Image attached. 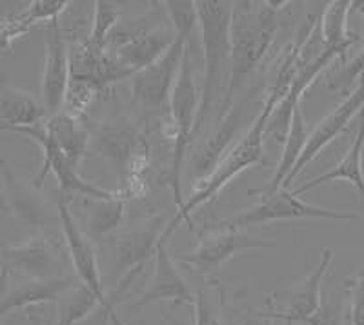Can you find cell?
<instances>
[{"instance_id":"cell-1","label":"cell","mask_w":364,"mask_h":325,"mask_svg":"<svg viewBox=\"0 0 364 325\" xmlns=\"http://www.w3.org/2000/svg\"><path fill=\"white\" fill-rule=\"evenodd\" d=\"M277 4L233 2L230 24V77L220 107V120L230 113L233 99L268 53L279 28Z\"/></svg>"},{"instance_id":"cell-2","label":"cell","mask_w":364,"mask_h":325,"mask_svg":"<svg viewBox=\"0 0 364 325\" xmlns=\"http://www.w3.org/2000/svg\"><path fill=\"white\" fill-rule=\"evenodd\" d=\"M197 18L203 42V84H200V102L195 131L204 126L226 93V79L230 77V24H232L233 2L228 0H199L195 2Z\"/></svg>"},{"instance_id":"cell-3","label":"cell","mask_w":364,"mask_h":325,"mask_svg":"<svg viewBox=\"0 0 364 325\" xmlns=\"http://www.w3.org/2000/svg\"><path fill=\"white\" fill-rule=\"evenodd\" d=\"M269 113L266 111L264 107L261 109L259 116L253 120V123L250 126V129L246 131V135L237 142L235 148H232L230 151H226L223 157L219 158L211 173H208V177L204 178L203 184L190 194V197L182 202L181 207H177V213H175L173 219L170 220L168 226H164V229L161 231V236H159L157 243H166V240L170 238L175 233L178 226L182 222L191 224V213L197 211L199 207L206 206L208 202H211L220 191L226 187L237 175H240L242 171L250 169L252 165L266 164L264 160V123L268 120Z\"/></svg>"},{"instance_id":"cell-4","label":"cell","mask_w":364,"mask_h":325,"mask_svg":"<svg viewBox=\"0 0 364 325\" xmlns=\"http://www.w3.org/2000/svg\"><path fill=\"white\" fill-rule=\"evenodd\" d=\"M200 87L197 86L195 79L193 62L190 57V45L184 51L181 62L177 80L171 89L170 102H168V113L161 119V128L164 136L173 138V158H171L170 169V187L173 193V200L177 207L184 202L182 194V167H184V157L190 141L193 138L195 122L199 113Z\"/></svg>"},{"instance_id":"cell-5","label":"cell","mask_w":364,"mask_h":325,"mask_svg":"<svg viewBox=\"0 0 364 325\" xmlns=\"http://www.w3.org/2000/svg\"><path fill=\"white\" fill-rule=\"evenodd\" d=\"M250 194H255L248 191ZM261 194V202L250 209L237 213L230 219L219 220L204 227V231H242L250 226H262L268 222H279V220H301V219H326V220H359L363 213L343 209H326L314 204H308L295 197L291 191L279 189L277 193H257Z\"/></svg>"},{"instance_id":"cell-6","label":"cell","mask_w":364,"mask_h":325,"mask_svg":"<svg viewBox=\"0 0 364 325\" xmlns=\"http://www.w3.org/2000/svg\"><path fill=\"white\" fill-rule=\"evenodd\" d=\"M186 48L188 42L177 37L173 45L155 64L139 71L129 79L132 80L133 100L146 116H155L161 120L166 115L171 89L177 80Z\"/></svg>"},{"instance_id":"cell-7","label":"cell","mask_w":364,"mask_h":325,"mask_svg":"<svg viewBox=\"0 0 364 325\" xmlns=\"http://www.w3.org/2000/svg\"><path fill=\"white\" fill-rule=\"evenodd\" d=\"M93 149L122 171L126 178L144 177L146 169L149 167L144 136L124 116L112 119L100 126Z\"/></svg>"},{"instance_id":"cell-8","label":"cell","mask_w":364,"mask_h":325,"mask_svg":"<svg viewBox=\"0 0 364 325\" xmlns=\"http://www.w3.org/2000/svg\"><path fill=\"white\" fill-rule=\"evenodd\" d=\"M277 242L246 235L242 231H210V235L199 246L188 253H175L173 260L191 265L199 275H213L237 253L250 249H272Z\"/></svg>"},{"instance_id":"cell-9","label":"cell","mask_w":364,"mask_h":325,"mask_svg":"<svg viewBox=\"0 0 364 325\" xmlns=\"http://www.w3.org/2000/svg\"><path fill=\"white\" fill-rule=\"evenodd\" d=\"M0 284H4L9 272L24 276L26 280H51L63 276L60 251L44 235L31 236L18 246L0 247Z\"/></svg>"},{"instance_id":"cell-10","label":"cell","mask_w":364,"mask_h":325,"mask_svg":"<svg viewBox=\"0 0 364 325\" xmlns=\"http://www.w3.org/2000/svg\"><path fill=\"white\" fill-rule=\"evenodd\" d=\"M159 236L161 233H157V227L149 226L144 229L122 233L112 238L109 246L115 255V269L122 276L115 285V291L108 297V307L104 311L106 316L115 311V305L122 300L126 289L136 280V276L142 275L149 256L155 255Z\"/></svg>"},{"instance_id":"cell-11","label":"cell","mask_w":364,"mask_h":325,"mask_svg":"<svg viewBox=\"0 0 364 325\" xmlns=\"http://www.w3.org/2000/svg\"><path fill=\"white\" fill-rule=\"evenodd\" d=\"M57 213L58 222H60V229H63L64 242H66L68 253H70L71 265H73L75 276L80 284L90 287L99 297L102 309L106 311L108 307V297L104 292L102 278H100V268H99V256H97L95 247L91 243L90 236L84 233L80 227V222L73 216L68 200L58 194L57 198Z\"/></svg>"},{"instance_id":"cell-12","label":"cell","mask_w":364,"mask_h":325,"mask_svg":"<svg viewBox=\"0 0 364 325\" xmlns=\"http://www.w3.org/2000/svg\"><path fill=\"white\" fill-rule=\"evenodd\" d=\"M364 109V77L359 80V84L355 86V89L352 93H348L346 99L339 104V106L330 113V115L324 116L321 122L311 129V133H308V141L304 149L301 153V158L295 164V167L291 169V173L288 175V178L284 180L281 189H288L294 182L295 177L301 175V171L310 164L314 158H317L321 155L324 148L336 141L337 136L348 128V123L352 122L353 116L357 113H360Z\"/></svg>"},{"instance_id":"cell-13","label":"cell","mask_w":364,"mask_h":325,"mask_svg":"<svg viewBox=\"0 0 364 325\" xmlns=\"http://www.w3.org/2000/svg\"><path fill=\"white\" fill-rule=\"evenodd\" d=\"M70 77V45L58 21H55L46 29V58L41 86V102L48 116L63 111Z\"/></svg>"},{"instance_id":"cell-14","label":"cell","mask_w":364,"mask_h":325,"mask_svg":"<svg viewBox=\"0 0 364 325\" xmlns=\"http://www.w3.org/2000/svg\"><path fill=\"white\" fill-rule=\"evenodd\" d=\"M0 178H2V193L0 207L6 213L24 222L26 226L42 231L50 226L55 216L48 200L38 193V187L21 180L6 162H0Z\"/></svg>"},{"instance_id":"cell-15","label":"cell","mask_w":364,"mask_h":325,"mask_svg":"<svg viewBox=\"0 0 364 325\" xmlns=\"http://www.w3.org/2000/svg\"><path fill=\"white\" fill-rule=\"evenodd\" d=\"M331 260H333V249L324 247L323 251H321L318 265L302 280V284L297 289H291V291L286 292H273V294L282 298L269 297L272 298V304L281 302V309H268V311H257V313L264 318H281V320L288 321L291 325L302 324L321 305V300H323L321 285H323L324 276H326L328 269H330Z\"/></svg>"},{"instance_id":"cell-16","label":"cell","mask_w":364,"mask_h":325,"mask_svg":"<svg viewBox=\"0 0 364 325\" xmlns=\"http://www.w3.org/2000/svg\"><path fill=\"white\" fill-rule=\"evenodd\" d=\"M157 302H178V304H193V292L188 285L186 278L175 265L173 256L166 251L164 243L155 247L154 276L148 282L141 297L133 302V307H144Z\"/></svg>"},{"instance_id":"cell-17","label":"cell","mask_w":364,"mask_h":325,"mask_svg":"<svg viewBox=\"0 0 364 325\" xmlns=\"http://www.w3.org/2000/svg\"><path fill=\"white\" fill-rule=\"evenodd\" d=\"M175 38H177L175 29L168 21L129 38L128 42L120 44L119 48L108 51V53L119 62L120 66H124L129 73L135 75L155 64L173 45Z\"/></svg>"},{"instance_id":"cell-18","label":"cell","mask_w":364,"mask_h":325,"mask_svg":"<svg viewBox=\"0 0 364 325\" xmlns=\"http://www.w3.org/2000/svg\"><path fill=\"white\" fill-rule=\"evenodd\" d=\"M79 284L77 276H58L51 280H26L24 284L9 291L0 300V318L6 314L18 311V309H29L35 305L57 302L60 294L70 291L71 287Z\"/></svg>"},{"instance_id":"cell-19","label":"cell","mask_w":364,"mask_h":325,"mask_svg":"<svg viewBox=\"0 0 364 325\" xmlns=\"http://www.w3.org/2000/svg\"><path fill=\"white\" fill-rule=\"evenodd\" d=\"M363 155H364V115L360 120V126L357 129L353 142L350 144L348 151L344 153V157L337 162L331 169H328L326 173L318 175V177L310 178L302 185H299L297 189L291 191L295 197H301L306 191L318 187V185L326 184V182H336L344 180L348 184H352L360 197L364 198V171H363Z\"/></svg>"},{"instance_id":"cell-20","label":"cell","mask_w":364,"mask_h":325,"mask_svg":"<svg viewBox=\"0 0 364 325\" xmlns=\"http://www.w3.org/2000/svg\"><path fill=\"white\" fill-rule=\"evenodd\" d=\"M44 126L46 131L50 133L55 144L66 155L68 160L79 169L80 162L86 157L90 136H87L86 129L82 128V123L77 120V116L66 111L55 113V115L46 116Z\"/></svg>"},{"instance_id":"cell-21","label":"cell","mask_w":364,"mask_h":325,"mask_svg":"<svg viewBox=\"0 0 364 325\" xmlns=\"http://www.w3.org/2000/svg\"><path fill=\"white\" fill-rule=\"evenodd\" d=\"M42 102L28 91L9 86L0 75V123L4 126H33L46 119Z\"/></svg>"},{"instance_id":"cell-22","label":"cell","mask_w":364,"mask_h":325,"mask_svg":"<svg viewBox=\"0 0 364 325\" xmlns=\"http://www.w3.org/2000/svg\"><path fill=\"white\" fill-rule=\"evenodd\" d=\"M353 2L348 0H333L326 4L323 15L318 17V31L323 38V45L326 50H333L343 57H346V51L350 45L359 40L355 33L348 31V15L352 11Z\"/></svg>"},{"instance_id":"cell-23","label":"cell","mask_w":364,"mask_h":325,"mask_svg":"<svg viewBox=\"0 0 364 325\" xmlns=\"http://www.w3.org/2000/svg\"><path fill=\"white\" fill-rule=\"evenodd\" d=\"M308 141V128H306V122H304V115L301 111V104L295 107L294 116H291V123H290V131L286 135V141H284V149L281 153V158H279L277 165H275V173H273L272 180L269 184L266 185L264 189H259V191H253L250 189L252 193H277L279 189L282 187L284 180L288 178V175L291 173V169L295 167V164L299 162L301 158V153L306 145Z\"/></svg>"},{"instance_id":"cell-24","label":"cell","mask_w":364,"mask_h":325,"mask_svg":"<svg viewBox=\"0 0 364 325\" xmlns=\"http://www.w3.org/2000/svg\"><path fill=\"white\" fill-rule=\"evenodd\" d=\"M84 233L87 236H106L117 229L124 219V198L82 197Z\"/></svg>"},{"instance_id":"cell-25","label":"cell","mask_w":364,"mask_h":325,"mask_svg":"<svg viewBox=\"0 0 364 325\" xmlns=\"http://www.w3.org/2000/svg\"><path fill=\"white\" fill-rule=\"evenodd\" d=\"M97 307H102L99 297L86 287L84 284H77L60 294L57 300V324L55 325H77L86 320Z\"/></svg>"},{"instance_id":"cell-26","label":"cell","mask_w":364,"mask_h":325,"mask_svg":"<svg viewBox=\"0 0 364 325\" xmlns=\"http://www.w3.org/2000/svg\"><path fill=\"white\" fill-rule=\"evenodd\" d=\"M93 6H95V15H93V24H91L86 42L93 48L106 50L109 35L120 22V9L112 2H104V0H97Z\"/></svg>"},{"instance_id":"cell-27","label":"cell","mask_w":364,"mask_h":325,"mask_svg":"<svg viewBox=\"0 0 364 325\" xmlns=\"http://www.w3.org/2000/svg\"><path fill=\"white\" fill-rule=\"evenodd\" d=\"M102 87L90 79H80V77H70V82L66 87V95H64V106L66 113L77 116L82 115L91 102L97 99Z\"/></svg>"},{"instance_id":"cell-28","label":"cell","mask_w":364,"mask_h":325,"mask_svg":"<svg viewBox=\"0 0 364 325\" xmlns=\"http://www.w3.org/2000/svg\"><path fill=\"white\" fill-rule=\"evenodd\" d=\"M166 11H168V21H170L171 28L175 29V35L184 40H190L193 29L199 26V18H197V8L195 2L190 0H171V2H164Z\"/></svg>"},{"instance_id":"cell-29","label":"cell","mask_w":364,"mask_h":325,"mask_svg":"<svg viewBox=\"0 0 364 325\" xmlns=\"http://www.w3.org/2000/svg\"><path fill=\"white\" fill-rule=\"evenodd\" d=\"M344 302H346V292L330 291L321 300L317 311L301 325H344Z\"/></svg>"},{"instance_id":"cell-30","label":"cell","mask_w":364,"mask_h":325,"mask_svg":"<svg viewBox=\"0 0 364 325\" xmlns=\"http://www.w3.org/2000/svg\"><path fill=\"white\" fill-rule=\"evenodd\" d=\"M68 8H70L68 0H33L22 11V15L28 18V22L31 26L37 24V22H50L51 24V22L58 21V17Z\"/></svg>"},{"instance_id":"cell-31","label":"cell","mask_w":364,"mask_h":325,"mask_svg":"<svg viewBox=\"0 0 364 325\" xmlns=\"http://www.w3.org/2000/svg\"><path fill=\"white\" fill-rule=\"evenodd\" d=\"M364 77V45L363 50L355 55L352 62L344 64L343 70L339 71L336 79L330 82V89L336 91V93H341V95H348L350 87L355 84L357 79H363Z\"/></svg>"},{"instance_id":"cell-32","label":"cell","mask_w":364,"mask_h":325,"mask_svg":"<svg viewBox=\"0 0 364 325\" xmlns=\"http://www.w3.org/2000/svg\"><path fill=\"white\" fill-rule=\"evenodd\" d=\"M31 24L22 13H13L0 21V51L11 48V44L29 33Z\"/></svg>"},{"instance_id":"cell-33","label":"cell","mask_w":364,"mask_h":325,"mask_svg":"<svg viewBox=\"0 0 364 325\" xmlns=\"http://www.w3.org/2000/svg\"><path fill=\"white\" fill-rule=\"evenodd\" d=\"M193 307H195V325H224L215 304L211 300L204 289L193 294Z\"/></svg>"},{"instance_id":"cell-34","label":"cell","mask_w":364,"mask_h":325,"mask_svg":"<svg viewBox=\"0 0 364 325\" xmlns=\"http://www.w3.org/2000/svg\"><path fill=\"white\" fill-rule=\"evenodd\" d=\"M346 289L350 294V321L352 325H364V265Z\"/></svg>"},{"instance_id":"cell-35","label":"cell","mask_w":364,"mask_h":325,"mask_svg":"<svg viewBox=\"0 0 364 325\" xmlns=\"http://www.w3.org/2000/svg\"><path fill=\"white\" fill-rule=\"evenodd\" d=\"M240 325H273V324L269 321V318H264L257 313V314H246V316L242 318V321H240Z\"/></svg>"},{"instance_id":"cell-36","label":"cell","mask_w":364,"mask_h":325,"mask_svg":"<svg viewBox=\"0 0 364 325\" xmlns=\"http://www.w3.org/2000/svg\"><path fill=\"white\" fill-rule=\"evenodd\" d=\"M108 320H109V325H126L124 321H122L119 316H117L115 311H113L112 314H108Z\"/></svg>"},{"instance_id":"cell-37","label":"cell","mask_w":364,"mask_h":325,"mask_svg":"<svg viewBox=\"0 0 364 325\" xmlns=\"http://www.w3.org/2000/svg\"><path fill=\"white\" fill-rule=\"evenodd\" d=\"M29 321H31V325H42L38 316H35V314H29Z\"/></svg>"},{"instance_id":"cell-38","label":"cell","mask_w":364,"mask_h":325,"mask_svg":"<svg viewBox=\"0 0 364 325\" xmlns=\"http://www.w3.org/2000/svg\"><path fill=\"white\" fill-rule=\"evenodd\" d=\"M355 6H359V11L363 13V17H364V2H355Z\"/></svg>"},{"instance_id":"cell-39","label":"cell","mask_w":364,"mask_h":325,"mask_svg":"<svg viewBox=\"0 0 364 325\" xmlns=\"http://www.w3.org/2000/svg\"><path fill=\"white\" fill-rule=\"evenodd\" d=\"M0 325H2V318H0Z\"/></svg>"}]
</instances>
